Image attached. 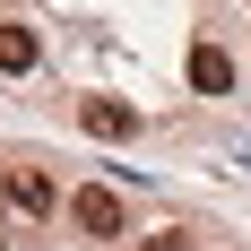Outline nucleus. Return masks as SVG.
<instances>
[{
  "label": "nucleus",
  "mask_w": 251,
  "mask_h": 251,
  "mask_svg": "<svg viewBox=\"0 0 251 251\" xmlns=\"http://www.w3.org/2000/svg\"><path fill=\"white\" fill-rule=\"evenodd\" d=\"M0 200L18 208L26 226H44L52 208H61V191H52V174H44V165H9V174H0Z\"/></svg>",
  "instance_id": "obj_1"
},
{
  "label": "nucleus",
  "mask_w": 251,
  "mask_h": 251,
  "mask_svg": "<svg viewBox=\"0 0 251 251\" xmlns=\"http://www.w3.org/2000/svg\"><path fill=\"white\" fill-rule=\"evenodd\" d=\"M191 87H200V96H226V87H234L226 44H191Z\"/></svg>",
  "instance_id": "obj_4"
},
{
  "label": "nucleus",
  "mask_w": 251,
  "mask_h": 251,
  "mask_svg": "<svg viewBox=\"0 0 251 251\" xmlns=\"http://www.w3.org/2000/svg\"><path fill=\"white\" fill-rule=\"evenodd\" d=\"M78 122H87V139H130L139 113H130L122 96H87V104H78Z\"/></svg>",
  "instance_id": "obj_3"
},
{
  "label": "nucleus",
  "mask_w": 251,
  "mask_h": 251,
  "mask_svg": "<svg viewBox=\"0 0 251 251\" xmlns=\"http://www.w3.org/2000/svg\"><path fill=\"white\" fill-rule=\"evenodd\" d=\"M35 61H44V44H35L26 26H0V70H9V78H26Z\"/></svg>",
  "instance_id": "obj_5"
},
{
  "label": "nucleus",
  "mask_w": 251,
  "mask_h": 251,
  "mask_svg": "<svg viewBox=\"0 0 251 251\" xmlns=\"http://www.w3.org/2000/svg\"><path fill=\"white\" fill-rule=\"evenodd\" d=\"M148 251H200V234H191V226H156Z\"/></svg>",
  "instance_id": "obj_6"
},
{
  "label": "nucleus",
  "mask_w": 251,
  "mask_h": 251,
  "mask_svg": "<svg viewBox=\"0 0 251 251\" xmlns=\"http://www.w3.org/2000/svg\"><path fill=\"white\" fill-rule=\"evenodd\" d=\"M70 226H78V234H96V243H113V234L130 226V217H122V191H113V182H87V191H70Z\"/></svg>",
  "instance_id": "obj_2"
}]
</instances>
